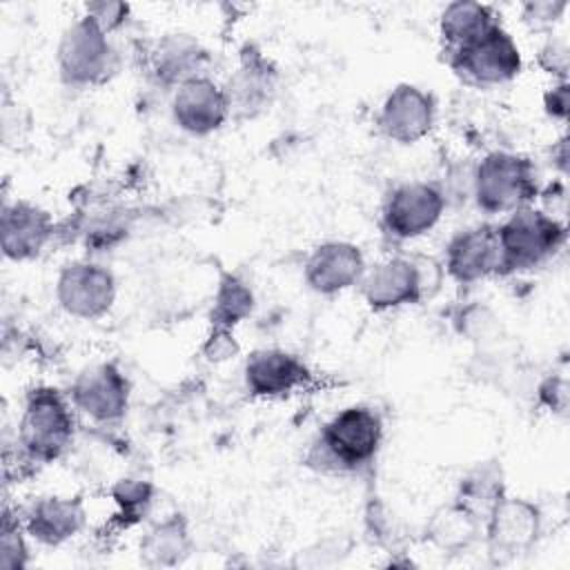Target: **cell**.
Segmentation results:
<instances>
[{"mask_svg": "<svg viewBox=\"0 0 570 570\" xmlns=\"http://www.w3.org/2000/svg\"><path fill=\"white\" fill-rule=\"evenodd\" d=\"M430 274H439L432 261L396 256L365 269L358 283L370 307L390 309L419 303L425 294L430 296L439 287V278H430Z\"/></svg>", "mask_w": 570, "mask_h": 570, "instance_id": "obj_3", "label": "cell"}, {"mask_svg": "<svg viewBox=\"0 0 570 570\" xmlns=\"http://www.w3.org/2000/svg\"><path fill=\"white\" fill-rule=\"evenodd\" d=\"M541 65L548 69V73H559L566 76L568 71V47L563 42H548L541 49Z\"/></svg>", "mask_w": 570, "mask_h": 570, "instance_id": "obj_30", "label": "cell"}, {"mask_svg": "<svg viewBox=\"0 0 570 570\" xmlns=\"http://www.w3.org/2000/svg\"><path fill=\"white\" fill-rule=\"evenodd\" d=\"M501 499H503V492H501V476L497 468L481 465L472 470L465 479H461L456 503L479 521H488L490 512Z\"/></svg>", "mask_w": 570, "mask_h": 570, "instance_id": "obj_22", "label": "cell"}, {"mask_svg": "<svg viewBox=\"0 0 570 570\" xmlns=\"http://www.w3.org/2000/svg\"><path fill=\"white\" fill-rule=\"evenodd\" d=\"M365 261L356 245L330 240L309 254L305 263V281L314 292L336 294L363 278Z\"/></svg>", "mask_w": 570, "mask_h": 570, "instance_id": "obj_15", "label": "cell"}, {"mask_svg": "<svg viewBox=\"0 0 570 570\" xmlns=\"http://www.w3.org/2000/svg\"><path fill=\"white\" fill-rule=\"evenodd\" d=\"M479 523L481 521L476 517H472L465 508L456 503L445 508L441 514H436L432 523V537L441 548H448V550L465 548L474 539Z\"/></svg>", "mask_w": 570, "mask_h": 570, "instance_id": "obj_24", "label": "cell"}, {"mask_svg": "<svg viewBox=\"0 0 570 570\" xmlns=\"http://www.w3.org/2000/svg\"><path fill=\"white\" fill-rule=\"evenodd\" d=\"M252 305H254V296L249 287L236 276H225L216 292V301L212 309V327L232 330L252 312Z\"/></svg>", "mask_w": 570, "mask_h": 570, "instance_id": "obj_23", "label": "cell"}, {"mask_svg": "<svg viewBox=\"0 0 570 570\" xmlns=\"http://www.w3.org/2000/svg\"><path fill=\"white\" fill-rule=\"evenodd\" d=\"M501 265V249L497 227L476 225L459 232L445 252V267L456 283H474L494 272Z\"/></svg>", "mask_w": 570, "mask_h": 570, "instance_id": "obj_12", "label": "cell"}, {"mask_svg": "<svg viewBox=\"0 0 570 570\" xmlns=\"http://www.w3.org/2000/svg\"><path fill=\"white\" fill-rule=\"evenodd\" d=\"M501 265L499 272L532 269L548 261L566 240V227L543 209L521 207L497 227Z\"/></svg>", "mask_w": 570, "mask_h": 570, "instance_id": "obj_1", "label": "cell"}, {"mask_svg": "<svg viewBox=\"0 0 570 570\" xmlns=\"http://www.w3.org/2000/svg\"><path fill=\"white\" fill-rule=\"evenodd\" d=\"M127 4L122 2H91L87 4V18H91L102 31H111L125 22Z\"/></svg>", "mask_w": 570, "mask_h": 570, "instance_id": "obj_28", "label": "cell"}, {"mask_svg": "<svg viewBox=\"0 0 570 570\" xmlns=\"http://www.w3.org/2000/svg\"><path fill=\"white\" fill-rule=\"evenodd\" d=\"M305 379V365L283 350H258L245 365L247 387L258 396H283Z\"/></svg>", "mask_w": 570, "mask_h": 570, "instance_id": "obj_17", "label": "cell"}, {"mask_svg": "<svg viewBox=\"0 0 570 570\" xmlns=\"http://www.w3.org/2000/svg\"><path fill=\"white\" fill-rule=\"evenodd\" d=\"M149 497H151V488L145 481H120L114 490V499L122 510V517H131L138 519L147 505H149Z\"/></svg>", "mask_w": 570, "mask_h": 570, "instance_id": "obj_26", "label": "cell"}, {"mask_svg": "<svg viewBox=\"0 0 570 570\" xmlns=\"http://www.w3.org/2000/svg\"><path fill=\"white\" fill-rule=\"evenodd\" d=\"M432 120V98L414 85H399L392 89L379 114L381 131L401 145L421 140L430 131Z\"/></svg>", "mask_w": 570, "mask_h": 570, "instance_id": "obj_14", "label": "cell"}, {"mask_svg": "<svg viewBox=\"0 0 570 570\" xmlns=\"http://www.w3.org/2000/svg\"><path fill=\"white\" fill-rule=\"evenodd\" d=\"M116 65V53L91 18H80L60 38L58 67L69 85H98L109 78Z\"/></svg>", "mask_w": 570, "mask_h": 570, "instance_id": "obj_6", "label": "cell"}, {"mask_svg": "<svg viewBox=\"0 0 570 570\" xmlns=\"http://www.w3.org/2000/svg\"><path fill=\"white\" fill-rule=\"evenodd\" d=\"M450 65L476 85H501L521 71V53L514 40L499 24H492L476 40L454 49Z\"/></svg>", "mask_w": 570, "mask_h": 570, "instance_id": "obj_7", "label": "cell"}, {"mask_svg": "<svg viewBox=\"0 0 570 570\" xmlns=\"http://www.w3.org/2000/svg\"><path fill=\"white\" fill-rule=\"evenodd\" d=\"M56 296L62 309L71 316L98 318L116 298V281L102 265L71 263L58 276Z\"/></svg>", "mask_w": 570, "mask_h": 570, "instance_id": "obj_8", "label": "cell"}, {"mask_svg": "<svg viewBox=\"0 0 570 570\" xmlns=\"http://www.w3.org/2000/svg\"><path fill=\"white\" fill-rule=\"evenodd\" d=\"M154 71L163 82H187L198 76V69L205 62V51L200 45L183 33L167 36L158 42L154 56Z\"/></svg>", "mask_w": 570, "mask_h": 570, "instance_id": "obj_20", "label": "cell"}, {"mask_svg": "<svg viewBox=\"0 0 570 570\" xmlns=\"http://www.w3.org/2000/svg\"><path fill=\"white\" fill-rule=\"evenodd\" d=\"M443 205L445 198L434 185L405 183L387 196L383 225L396 238H416L439 223Z\"/></svg>", "mask_w": 570, "mask_h": 570, "instance_id": "obj_9", "label": "cell"}, {"mask_svg": "<svg viewBox=\"0 0 570 570\" xmlns=\"http://www.w3.org/2000/svg\"><path fill=\"white\" fill-rule=\"evenodd\" d=\"M537 194L534 167L528 158L494 151L488 154L474 171V198L490 214L517 212L528 207Z\"/></svg>", "mask_w": 570, "mask_h": 570, "instance_id": "obj_2", "label": "cell"}, {"mask_svg": "<svg viewBox=\"0 0 570 570\" xmlns=\"http://www.w3.org/2000/svg\"><path fill=\"white\" fill-rule=\"evenodd\" d=\"M238 352V345L232 336V330H220V327H212L205 345H203V354L209 361H225L229 356H234Z\"/></svg>", "mask_w": 570, "mask_h": 570, "instance_id": "obj_29", "label": "cell"}, {"mask_svg": "<svg viewBox=\"0 0 570 570\" xmlns=\"http://www.w3.org/2000/svg\"><path fill=\"white\" fill-rule=\"evenodd\" d=\"M171 111L180 129L205 136L216 131L225 122L229 105L225 91L216 82L205 76H196L178 85Z\"/></svg>", "mask_w": 570, "mask_h": 570, "instance_id": "obj_13", "label": "cell"}, {"mask_svg": "<svg viewBox=\"0 0 570 570\" xmlns=\"http://www.w3.org/2000/svg\"><path fill=\"white\" fill-rule=\"evenodd\" d=\"M24 563H27V546L22 541L20 528L9 517H4L2 539H0V568L16 570V568H22Z\"/></svg>", "mask_w": 570, "mask_h": 570, "instance_id": "obj_27", "label": "cell"}, {"mask_svg": "<svg viewBox=\"0 0 570 570\" xmlns=\"http://www.w3.org/2000/svg\"><path fill=\"white\" fill-rule=\"evenodd\" d=\"M189 541L185 525L178 519L160 523L142 543V552L151 563H176L187 554Z\"/></svg>", "mask_w": 570, "mask_h": 570, "instance_id": "obj_25", "label": "cell"}, {"mask_svg": "<svg viewBox=\"0 0 570 570\" xmlns=\"http://www.w3.org/2000/svg\"><path fill=\"white\" fill-rule=\"evenodd\" d=\"M546 109L554 118H566L568 116V85L561 82L552 91L546 94Z\"/></svg>", "mask_w": 570, "mask_h": 570, "instance_id": "obj_33", "label": "cell"}, {"mask_svg": "<svg viewBox=\"0 0 570 570\" xmlns=\"http://www.w3.org/2000/svg\"><path fill=\"white\" fill-rule=\"evenodd\" d=\"M223 91L227 96L229 111L252 116L254 111L263 109V105L269 100L274 91V71L267 67L263 58L245 56L243 65L229 78Z\"/></svg>", "mask_w": 570, "mask_h": 570, "instance_id": "obj_19", "label": "cell"}, {"mask_svg": "<svg viewBox=\"0 0 570 570\" xmlns=\"http://www.w3.org/2000/svg\"><path fill=\"white\" fill-rule=\"evenodd\" d=\"M73 419L62 396L51 387L31 390L20 419V443L38 461L56 459L71 441Z\"/></svg>", "mask_w": 570, "mask_h": 570, "instance_id": "obj_5", "label": "cell"}, {"mask_svg": "<svg viewBox=\"0 0 570 570\" xmlns=\"http://www.w3.org/2000/svg\"><path fill=\"white\" fill-rule=\"evenodd\" d=\"M541 401L552 407V410H559L563 412L566 410V403H568V385H566V379H548L543 385H541Z\"/></svg>", "mask_w": 570, "mask_h": 570, "instance_id": "obj_32", "label": "cell"}, {"mask_svg": "<svg viewBox=\"0 0 570 570\" xmlns=\"http://www.w3.org/2000/svg\"><path fill=\"white\" fill-rule=\"evenodd\" d=\"M383 425L381 416L363 405L341 410L321 434L323 456L336 470H356L367 465L381 445Z\"/></svg>", "mask_w": 570, "mask_h": 570, "instance_id": "obj_4", "label": "cell"}, {"mask_svg": "<svg viewBox=\"0 0 570 570\" xmlns=\"http://www.w3.org/2000/svg\"><path fill=\"white\" fill-rule=\"evenodd\" d=\"M51 216L31 203H13L2 209V252L11 261H27L38 256L51 238Z\"/></svg>", "mask_w": 570, "mask_h": 570, "instance_id": "obj_16", "label": "cell"}, {"mask_svg": "<svg viewBox=\"0 0 570 570\" xmlns=\"http://www.w3.org/2000/svg\"><path fill=\"white\" fill-rule=\"evenodd\" d=\"M494 22L490 9L479 2H452L441 16V36L454 49L483 36Z\"/></svg>", "mask_w": 570, "mask_h": 570, "instance_id": "obj_21", "label": "cell"}, {"mask_svg": "<svg viewBox=\"0 0 570 570\" xmlns=\"http://www.w3.org/2000/svg\"><path fill=\"white\" fill-rule=\"evenodd\" d=\"M76 407L96 421L120 419L127 410L129 385L120 370L111 363L91 365L78 374L71 387Z\"/></svg>", "mask_w": 570, "mask_h": 570, "instance_id": "obj_11", "label": "cell"}, {"mask_svg": "<svg viewBox=\"0 0 570 570\" xmlns=\"http://www.w3.org/2000/svg\"><path fill=\"white\" fill-rule=\"evenodd\" d=\"M566 9V2H550V0H543V2H528L525 4V18L532 20L534 24H548V22H554Z\"/></svg>", "mask_w": 570, "mask_h": 570, "instance_id": "obj_31", "label": "cell"}, {"mask_svg": "<svg viewBox=\"0 0 570 570\" xmlns=\"http://www.w3.org/2000/svg\"><path fill=\"white\" fill-rule=\"evenodd\" d=\"M488 548L497 561L523 554L537 539L539 510L523 499H501L488 517Z\"/></svg>", "mask_w": 570, "mask_h": 570, "instance_id": "obj_10", "label": "cell"}, {"mask_svg": "<svg viewBox=\"0 0 570 570\" xmlns=\"http://www.w3.org/2000/svg\"><path fill=\"white\" fill-rule=\"evenodd\" d=\"M85 523V510L78 499L42 497L38 499L24 519L27 532L47 546H58L71 539Z\"/></svg>", "mask_w": 570, "mask_h": 570, "instance_id": "obj_18", "label": "cell"}]
</instances>
